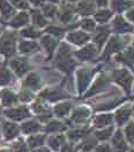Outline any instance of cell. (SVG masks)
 Returning a JSON list of instances; mask_svg holds the SVG:
<instances>
[{
    "mask_svg": "<svg viewBox=\"0 0 134 152\" xmlns=\"http://www.w3.org/2000/svg\"><path fill=\"white\" fill-rule=\"evenodd\" d=\"M15 52V35L11 31H6L0 38V53L9 57Z\"/></svg>",
    "mask_w": 134,
    "mask_h": 152,
    "instance_id": "1",
    "label": "cell"
},
{
    "mask_svg": "<svg viewBox=\"0 0 134 152\" xmlns=\"http://www.w3.org/2000/svg\"><path fill=\"white\" fill-rule=\"evenodd\" d=\"M11 67L16 72L17 76H22V75H25V72L28 71L29 65H28V62L25 59L17 58V59H14V61L11 62Z\"/></svg>",
    "mask_w": 134,
    "mask_h": 152,
    "instance_id": "2",
    "label": "cell"
},
{
    "mask_svg": "<svg viewBox=\"0 0 134 152\" xmlns=\"http://www.w3.org/2000/svg\"><path fill=\"white\" fill-rule=\"evenodd\" d=\"M5 114L8 117L13 118V120H22L27 116H29V112H28L27 108L21 107V108H15V109L7 110V112H5Z\"/></svg>",
    "mask_w": 134,
    "mask_h": 152,
    "instance_id": "3",
    "label": "cell"
},
{
    "mask_svg": "<svg viewBox=\"0 0 134 152\" xmlns=\"http://www.w3.org/2000/svg\"><path fill=\"white\" fill-rule=\"evenodd\" d=\"M28 21H29V15L25 12H21L13 18V20L9 22V26H12L14 28H19V27L27 25Z\"/></svg>",
    "mask_w": 134,
    "mask_h": 152,
    "instance_id": "4",
    "label": "cell"
},
{
    "mask_svg": "<svg viewBox=\"0 0 134 152\" xmlns=\"http://www.w3.org/2000/svg\"><path fill=\"white\" fill-rule=\"evenodd\" d=\"M0 12L5 18H8V16L13 15L14 8L7 0H0Z\"/></svg>",
    "mask_w": 134,
    "mask_h": 152,
    "instance_id": "5",
    "label": "cell"
},
{
    "mask_svg": "<svg viewBox=\"0 0 134 152\" xmlns=\"http://www.w3.org/2000/svg\"><path fill=\"white\" fill-rule=\"evenodd\" d=\"M1 99H2V103L6 104V106L14 104L15 102L17 101L16 95L11 93L9 91H2V93H1Z\"/></svg>",
    "mask_w": 134,
    "mask_h": 152,
    "instance_id": "6",
    "label": "cell"
},
{
    "mask_svg": "<svg viewBox=\"0 0 134 152\" xmlns=\"http://www.w3.org/2000/svg\"><path fill=\"white\" fill-rule=\"evenodd\" d=\"M94 4L90 0H85L82 2H80L79 5V11L82 13V15H89L90 13L94 11Z\"/></svg>",
    "mask_w": 134,
    "mask_h": 152,
    "instance_id": "7",
    "label": "cell"
},
{
    "mask_svg": "<svg viewBox=\"0 0 134 152\" xmlns=\"http://www.w3.org/2000/svg\"><path fill=\"white\" fill-rule=\"evenodd\" d=\"M38 48L35 42H29V41H23L20 43L19 45V49L21 52H31V51H35Z\"/></svg>",
    "mask_w": 134,
    "mask_h": 152,
    "instance_id": "8",
    "label": "cell"
},
{
    "mask_svg": "<svg viewBox=\"0 0 134 152\" xmlns=\"http://www.w3.org/2000/svg\"><path fill=\"white\" fill-rule=\"evenodd\" d=\"M12 80V75L6 67H0V85H7Z\"/></svg>",
    "mask_w": 134,
    "mask_h": 152,
    "instance_id": "9",
    "label": "cell"
},
{
    "mask_svg": "<svg viewBox=\"0 0 134 152\" xmlns=\"http://www.w3.org/2000/svg\"><path fill=\"white\" fill-rule=\"evenodd\" d=\"M19 131V128L16 127L15 124H12V123H5L4 126V132L6 135L7 138H12L14 137Z\"/></svg>",
    "mask_w": 134,
    "mask_h": 152,
    "instance_id": "10",
    "label": "cell"
},
{
    "mask_svg": "<svg viewBox=\"0 0 134 152\" xmlns=\"http://www.w3.org/2000/svg\"><path fill=\"white\" fill-rule=\"evenodd\" d=\"M68 38L73 42V43H76V44H81V43H83L85 42L87 39H88V36L83 34V33H74V34H71Z\"/></svg>",
    "mask_w": 134,
    "mask_h": 152,
    "instance_id": "11",
    "label": "cell"
},
{
    "mask_svg": "<svg viewBox=\"0 0 134 152\" xmlns=\"http://www.w3.org/2000/svg\"><path fill=\"white\" fill-rule=\"evenodd\" d=\"M25 84L29 87H37L39 85V77L37 76L36 73H31L25 79Z\"/></svg>",
    "mask_w": 134,
    "mask_h": 152,
    "instance_id": "12",
    "label": "cell"
},
{
    "mask_svg": "<svg viewBox=\"0 0 134 152\" xmlns=\"http://www.w3.org/2000/svg\"><path fill=\"white\" fill-rule=\"evenodd\" d=\"M33 21L37 26H44L45 25V19L43 18V14L38 12V11H33Z\"/></svg>",
    "mask_w": 134,
    "mask_h": 152,
    "instance_id": "13",
    "label": "cell"
},
{
    "mask_svg": "<svg viewBox=\"0 0 134 152\" xmlns=\"http://www.w3.org/2000/svg\"><path fill=\"white\" fill-rule=\"evenodd\" d=\"M131 4L128 2V1H126V0H113V8L114 10H117V11H122V10H125L126 7H128Z\"/></svg>",
    "mask_w": 134,
    "mask_h": 152,
    "instance_id": "14",
    "label": "cell"
},
{
    "mask_svg": "<svg viewBox=\"0 0 134 152\" xmlns=\"http://www.w3.org/2000/svg\"><path fill=\"white\" fill-rule=\"evenodd\" d=\"M43 44H44V47L46 48V50L49 51L50 53L52 52L53 48L56 47V42H54L52 38H50V37H44V38H43Z\"/></svg>",
    "mask_w": 134,
    "mask_h": 152,
    "instance_id": "15",
    "label": "cell"
},
{
    "mask_svg": "<svg viewBox=\"0 0 134 152\" xmlns=\"http://www.w3.org/2000/svg\"><path fill=\"white\" fill-rule=\"evenodd\" d=\"M110 16H111V13H110L109 11H101V12H98L97 14L95 15L96 20H98L99 22H104V21H106Z\"/></svg>",
    "mask_w": 134,
    "mask_h": 152,
    "instance_id": "16",
    "label": "cell"
},
{
    "mask_svg": "<svg viewBox=\"0 0 134 152\" xmlns=\"http://www.w3.org/2000/svg\"><path fill=\"white\" fill-rule=\"evenodd\" d=\"M43 13H44V15L52 18L56 14V7L53 5H44L43 6Z\"/></svg>",
    "mask_w": 134,
    "mask_h": 152,
    "instance_id": "17",
    "label": "cell"
},
{
    "mask_svg": "<svg viewBox=\"0 0 134 152\" xmlns=\"http://www.w3.org/2000/svg\"><path fill=\"white\" fill-rule=\"evenodd\" d=\"M21 34L25 37H37V36H39V33L36 31L34 28H27V29L21 31Z\"/></svg>",
    "mask_w": 134,
    "mask_h": 152,
    "instance_id": "18",
    "label": "cell"
},
{
    "mask_svg": "<svg viewBox=\"0 0 134 152\" xmlns=\"http://www.w3.org/2000/svg\"><path fill=\"white\" fill-rule=\"evenodd\" d=\"M37 129H39V127L36 122H28L23 124V130L25 132H33V131H36Z\"/></svg>",
    "mask_w": 134,
    "mask_h": 152,
    "instance_id": "19",
    "label": "cell"
},
{
    "mask_svg": "<svg viewBox=\"0 0 134 152\" xmlns=\"http://www.w3.org/2000/svg\"><path fill=\"white\" fill-rule=\"evenodd\" d=\"M12 5H14L15 7H19V8H28L29 7V4L27 2V0H11Z\"/></svg>",
    "mask_w": 134,
    "mask_h": 152,
    "instance_id": "20",
    "label": "cell"
},
{
    "mask_svg": "<svg viewBox=\"0 0 134 152\" xmlns=\"http://www.w3.org/2000/svg\"><path fill=\"white\" fill-rule=\"evenodd\" d=\"M70 109V107H68V104H61V106H58V107H56V113L59 115H62L65 112H67Z\"/></svg>",
    "mask_w": 134,
    "mask_h": 152,
    "instance_id": "21",
    "label": "cell"
},
{
    "mask_svg": "<svg viewBox=\"0 0 134 152\" xmlns=\"http://www.w3.org/2000/svg\"><path fill=\"white\" fill-rule=\"evenodd\" d=\"M82 27L85 28V29H93V28L95 27V25H94L93 21H90V20H85V21L82 22Z\"/></svg>",
    "mask_w": 134,
    "mask_h": 152,
    "instance_id": "22",
    "label": "cell"
},
{
    "mask_svg": "<svg viewBox=\"0 0 134 152\" xmlns=\"http://www.w3.org/2000/svg\"><path fill=\"white\" fill-rule=\"evenodd\" d=\"M42 140H43L42 137L39 140H38V137H33V138L29 140V142H30V145L31 146H35V145H39V143L42 142Z\"/></svg>",
    "mask_w": 134,
    "mask_h": 152,
    "instance_id": "23",
    "label": "cell"
},
{
    "mask_svg": "<svg viewBox=\"0 0 134 152\" xmlns=\"http://www.w3.org/2000/svg\"><path fill=\"white\" fill-rule=\"evenodd\" d=\"M48 31L52 33V34H56V35H60L61 34L60 29L59 28H56V27H50V28H48Z\"/></svg>",
    "mask_w": 134,
    "mask_h": 152,
    "instance_id": "24",
    "label": "cell"
},
{
    "mask_svg": "<svg viewBox=\"0 0 134 152\" xmlns=\"http://www.w3.org/2000/svg\"><path fill=\"white\" fill-rule=\"evenodd\" d=\"M21 98H22V100H25V101H28V100H30V99H31V94L29 93V91H27V92H23V93H21Z\"/></svg>",
    "mask_w": 134,
    "mask_h": 152,
    "instance_id": "25",
    "label": "cell"
},
{
    "mask_svg": "<svg viewBox=\"0 0 134 152\" xmlns=\"http://www.w3.org/2000/svg\"><path fill=\"white\" fill-rule=\"evenodd\" d=\"M106 1L108 0H96V4L98 6H105L106 5Z\"/></svg>",
    "mask_w": 134,
    "mask_h": 152,
    "instance_id": "26",
    "label": "cell"
},
{
    "mask_svg": "<svg viewBox=\"0 0 134 152\" xmlns=\"http://www.w3.org/2000/svg\"><path fill=\"white\" fill-rule=\"evenodd\" d=\"M50 1H52V2H57V1H59V0H50Z\"/></svg>",
    "mask_w": 134,
    "mask_h": 152,
    "instance_id": "27",
    "label": "cell"
},
{
    "mask_svg": "<svg viewBox=\"0 0 134 152\" xmlns=\"http://www.w3.org/2000/svg\"><path fill=\"white\" fill-rule=\"evenodd\" d=\"M71 1H75V0H71Z\"/></svg>",
    "mask_w": 134,
    "mask_h": 152,
    "instance_id": "28",
    "label": "cell"
}]
</instances>
